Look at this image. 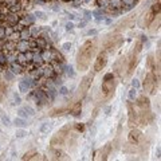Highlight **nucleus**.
<instances>
[{"instance_id":"obj_42","label":"nucleus","mask_w":161,"mask_h":161,"mask_svg":"<svg viewBox=\"0 0 161 161\" xmlns=\"http://www.w3.org/2000/svg\"><path fill=\"white\" fill-rule=\"evenodd\" d=\"M4 94H6V86H4L3 83H0V100L3 98Z\"/></svg>"},{"instance_id":"obj_48","label":"nucleus","mask_w":161,"mask_h":161,"mask_svg":"<svg viewBox=\"0 0 161 161\" xmlns=\"http://www.w3.org/2000/svg\"><path fill=\"white\" fill-rule=\"evenodd\" d=\"M0 51H2V47H0Z\"/></svg>"},{"instance_id":"obj_47","label":"nucleus","mask_w":161,"mask_h":161,"mask_svg":"<svg viewBox=\"0 0 161 161\" xmlns=\"http://www.w3.org/2000/svg\"><path fill=\"white\" fill-rule=\"evenodd\" d=\"M63 2H70V0H63Z\"/></svg>"},{"instance_id":"obj_39","label":"nucleus","mask_w":161,"mask_h":161,"mask_svg":"<svg viewBox=\"0 0 161 161\" xmlns=\"http://www.w3.org/2000/svg\"><path fill=\"white\" fill-rule=\"evenodd\" d=\"M59 94L61 95H67V94H69V89H67L66 86H62L59 89Z\"/></svg>"},{"instance_id":"obj_38","label":"nucleus","mask_w":161,"mask_h":161,"mask_svg":"<svg viewBox=\"0 0 161 161\" xmlns=\"http://www.w3.org/2000/svg\"><path fill=\"white\" fill-rule=\"evenodd\" d=\"M66 73H67V75H69V77H71V78H73L74 75H75V73H74V70H73V67H71V66H69V67L66 69Z\"/></svg>"},{"instance_id":"obj_1","label":"nucleus","mask_w":161,"mask_h":161,"mask_svg":"<svg viewBox=\"0 0 161 161\" xmlns=\"http://www.w3.org/2000/svg\"><path fill=\"white\" fill-rule=\"evenodd\" d=\"M94 48H95V42H91V40H87L82 44L78 54V67L79 70H86L89 67V62H90V58L94 52Z\"/></svg>"},{"instance_id":"obj_8","label":"nucleus","mask_w":161,"mask_h":161,"mask_svg":"<svg viewBox=\"0 0 161 161\" xmlns=\"http://www.w3.org/2000/svg\"><path fill=\"white\" fill-rule=\"evenodd\" d=\"M141 132L138 130V129H133V130H130V133H129V137H128V140L130 144H134V145H137L138 142H140L141 140Z\"/></svg>"},{"instance_id":"obj_33","label":"nucleus","mask_w":161,"mask_h":161,"mask_svg":"<svg viewBox=\"0 0 161 161\" xmlns=\"http://www.w3.org/2000/svg\"><path fill=\"white\" fill-rule=\"evenodd\" d=\"M62 48H63L65 51H71V48H73V43L71 42H65L62 44Z\"/></svg>"},{"instance_id":"obj_9","label":"nucleus","mask_w":161,"mask_h":161,"mask_svg":"<svg viewBox=\"0 0 161 161\" xmlns=\"http://www.w3.org/2000/svg\"><path fill=\"white\" fill-rule=\"evenodd\" d=\"M7 69H8V70H11L15 75H20V74H23V73H24V70H26L24 67L22 66L20 63H17V62H13V63L8 65Z\"/></svg>"},{"instance_id":"obj_3","label":"nucleus","mask_w":161,"mask_h":161,"mask_svg":"<svg viewBox=\"0 0 161 161\" xmlns=\"http://www.w3.org/2000/svg\"><path fill=\"white\" fill-rule=\"evenodd\" d=\"M67 132H69V128H67V126L63 128V129H61V130L52 137L51 144H52L54 146L63 145V144H65V141H66V138H67Z\"/></svg>"},{"instance_id":"obj_10","label":"nucleus","mask_w":161,"mask_h":161,"mask_svg":"<svg viewBox=\"0 0 161 161\" xmlns=\"http://www.w3.org/2000/svg\"><path fill=\"white\" fill-rule=\"evenodd\" d=\"M30 50V40H17L16 42V51L17 52H26Z\"/></svg>"},{"instance_id":"obj_41","label":"nucleus","mask_w":161,"mask_h":161,"mask_svg":"<svg viewBox=\"0 0 161 161\" xmlns=\"http://www.w3.org/2000/svg\"><path fill=\"white\" fill-rule=\"evenodd\" d=\"M34 154H35L34 152H28V153H26L23 157H22V160H31V157H32Z\"/></svg>"},{"instance_id":"obj_46","label":"nucleus","mask_w":161,"mask_h":161,"mask_svg":"<svg viewBox=\"0 0 161 161\" xmlns=\"http://www.w3.org/2000/svg\"><path fill=\"white\" fill-rule=\"evenodd\" d=\"M77 129H78V130H83V126H82V125H77Z\"/></svg>"},{"instance_id":"obj_4","label":"nucleus","mask_w":161,"mask_h":161,"mask_svg":"<svg viewBox=\"0 0 161 161\" xmlns=\"http://www.w3.org/2000/svg\"><path fill=\"white\" fill-rule=\"evenodd\" d=\"M113 90H114V77L113 74H106L104 78V82H102V91L107 95Z\"/></svg>"},{"instance_id":"obj_28","label":"nucleus","mask_w":161,"mask_h":161,"mask_svg":"<svg viewBox=\"0 0 161 161\" xmlns=\"http://www.w3.org/2000/svg\"><path fill=\"white\" fill-rule=\"evenodd\" d=\"M152 12L154 13V15H159L160 13V0H157L154 4H153V7H152V10H150Z\"/></svg>"},{"instance_id":"obj_20","label":"nucleus","mask_w":161,"mask_h":161,"mask_svg":"<svg viewBox=\"0 0 161 161\" xmlns=\"http://www.w3.org/2000/svg\"><path fill=\"white\" fill-rule=\"evenodd\" d=\"M110 144L109 145H106V148L104 150H101L100 153H98V156H100V157H97V160H100V159H102V160H105L106 157H107V154H109V152H110Z\"/></svg>"},{"instance_id":"obj_45","label":"nucleus","mask_w":161,"mask_h":161,"mask_svg":"<svg viewBox=\"0 0 161 161\" xmlns=\"http://www.w3.org/2000/svg\"><path fill=\"white\" fill-rule=\"evenodd\" d=\"M105 114H106V115H109V114H110V107H106V110H105Z\"/></svg>"},{"instance_id":"obj_16","label":"nucleus","mask_w":161,"mask_h":161,"mask_svg":"<svg viewBox=\"0 0 161 161\" xmlns=\"http://www.w3.org/2000/svg\"><path fill=\"white\" fill-rule=\"evenodd\" d=\"M91 80H93V77L91 75H87V77H85V79L82 80V91H87L89 90V87H90V83H91Z\"/></svg>"},{"instance_id":"obj_15","label":"nucleus","mask_w":161,"mask_h":161,"mask_svg":"<svg viewBox=\"0 0 161 161\" xmlns=\"http://www.w3.org/2000/svg\"><path fill=\"white\" fill-rule=\"evenodd\" d=\"M19 35H20V39L22 40H30V38H31L30 27H23V28L19 31Z\"/></svg>"},{"instance_id":"obj_5","label":"nucleus","mask_w":161,"mask_h":161,"mask_svg":"<svg viewBox=\"0 0 161 161\" xmlns=\"http://www.w3.org/2000/svg\"><path fill=\"white\" fill-rule=\"evenodd\" d=\"M106 63H107V52L102 51V52L98 54L97 59H95V62H94V71H95V73L101 71L106 66Z\"/></svg>"},{"instance_id":"obj_23","label":"nucleus","mask_w":161,"mask_h":161,"mask_svg":"<svg viewBox=\"0 0 161 161\" xmlns=\"http://www.w3.org/2000/svg\"><path fill=\"white\" fill-rule=\"evenodd\" d=\"M50 130H51V124L50 122H43L39 126V132L40 133H48Z\"/></svg>"},{"instance_id":"obj_7","label":"nucleus","mask_w":161,"mask_h":161,"mask_svg":"<svg viewBox=\"0 0 161 161\" xmlns=\"http://www.w3.org/2000/svg\"><path fill=\"white\" fill-rule=\"evenodd\" d=\"M20 13H13V12H7L4 15V19H3V23L4 24H10V26H15L19 23L20 20Z\"/></svg>"},{"instance_id":"obj_30","label":"nucleus","mask_w":161,"mask_h":161,"mask_svg":"<svg viewBox=\"0 0 161 161\" xmlns=\"http://www.w3.org/2000/svg\"><path fill=\"white\" fill-rule=\"evenodd\" d=\"M4 24V23H3ZM4 31H6V38L8 37V35H11L12 32H13V31H15V30H13V26H10V24H4Z\"/></svg>"},{"instance_id":"obj_25","label":"nucleus","mask_w":161,"mask_h":161,"mask_svg":"<svg viewBox=\"0 0 161 161\" xmlns=\"http://www.w3.org/2000/svg\"><path fill=\"white\" fill-rule=\"evenodd\" d=\"M0 118H2V122L6 125V126H10L11 125V118H10V115H8L7 113H2Z\"/></svg>"},{"instance_id":"obj_43","label":"nucleus","mask_w":161,"mask_h":161,"mask_svg":"<svg viewBox=\"0 0 161 161\" xmlns=\"http://www.w3.org/2000/svg\"><path fill=\"white\" fill-rule=\"evenodd\" d=\"M97 32H98L97 30H89L86 35H87V37H94V35H97Z\"/></svg>"},{"instance_id":"obj_6","label":"nucleus","mask_w":161,"mask_h":161,"mask_svg":"<svg viewBox=\"0 0 161 161\" xmlns=\"http://www.w3.org/2000/svg\"><path fill=\"white\" fill-rule=\"evenodd\" d=\"M56 73H55V70H54V67L51 65V62H47V63H44L42 66V77H44L46 79H50L52 80L54 78L56 77Z\"/></svg>"},{"instance_id":"obj_27","label":"nucleus","mask_w":161,"mask_h":161,"mask_svg":"<svg viewBox=\"0 0 161 161\" xmlns=\"http://www.w3.org/2000/svg\"><path fill=\"white\" fill-rule=\"evenodd\" d=\"M34 16H35V19H39V20H46L47 19L46 12H43V11H37Z\"/></svg>"},{"instance_id":"obj_40","label":"nucleus","mask_w":161,"mask_h":161,"mask_svg":"<svg viewBox=\"0 0 161 161\" xmlns=\"http://www.w3.org/2000/svg\"><path fill=\"white\" fill-rule=\"evenodd\" d=\"M12 104H13V105H19V104H20V97L17 95L16 93L13 94V102H12Z\"/></svg>"},{"instance_id":"obj_32","label":"nucleus","mask_w":161,"mask_h":161,"mask_svg":"<svg viewBox=\"0 0 161 161\" xmlns=\"http://www.w3.org/2000/svg\"><path fill=\"white\" fill-rule=\"evenodd\" d=\"M17 117H22V118H30L28 117V114H27L26 113V111H24V109H23V107H20V109L19 110H17Z\"/></svg>"},{"instance_id":"obj_29","label":"nucleus","mask_w":161,"mask_h":161,"mask_svg":"<svg viewBox=\"0 0 161 161\" xmlns=\"http://www.w3.org/2000/svg\"><path fill=\"white\" fill-rule=\"evenodd\" d=\"M4 77H6V79H7V80H12V79H13V77H15V74H13L11 70H8L7 67H6V71H4Z\"/></svg>"},{"instance_id":"obj_2","label":"nucleus","mask_w":161,"mask_h":161,"mask_svg":"<svg viewBox=\"0 0 161 161\" xmlns=\"http://www.w3.org/2000/svg\"><path fill=\"white\" fill-rule=\"evenodd\" d=\"M142 87H144L145 93H149V94H154L156 93V90H154V87H156V78H154V75L152 73L146 74Z\"/></svg>"},{"instance_id":"obj_35","label":"nucleus","mask_w":161,"mask_h":161,"mask_svg":"<svg viewBox=\"0 0 161 161\" xmlns=\"http://www.w3.org/2000/svg\"><path fill=\"white\" fill-rule=\"evenodd\" d=\"M132 87H134V89H137V90H138V89H140V87H141V83H140V80H138L137 78H134V79L132 80Z\"/></svg>"},{"instance_id":"obj_36","label":"nucleus","mask_w":161,"mask_h":161,"mask_svg":"<svg viewBox=\"0 0 161 161\" xmlns=\"http://www.w3.org/2000/svg\"><path fill=\"white\" fill-rule=\"evenodd\" d=\"M0 39H7L6 38V31H4V24H0Z\"/></svg>"},{"instance_id":"obj_14","label":"nucleus","mask_w":161,"mask_h":161,"mask_svg":"<svg viewBox=\"0 0 161 161\" xmlns=\"http://www.w3.org/2000/svg\"><path fill=\"white\" fill-rule=\"evenodd\" d=\"M16 62H17V63H20L22 66L24 67V69H26V67L28 66V63H30V62L26 59L24 52H17V55H16Z\"/></svg>"},{"instance_id":"obj_34","label":"nucleus","mask_w":161,"mask_h":161,"mask_svg":"<svg viewBox=\"0 0 161 161\" xmlns=\"http://www.w3.org/2000/svg\"><path fill=\"white\" fill-rule=\"evenodd\" d=\"M24 55H26V59L28 61V62H31V61H32V56H34V51L32 50H28V51L24 52Z\"/></svg>"},{"instance_id":"obj_12","label":"nucleus","mask_w":161,"mask_h":161,"mask_svg":"<svg viewBox=\"0 0 161 161\" xmlns=\"http://www.w3.org/2000/svg\"><path fill=\"white\" fill-rule=\"evenodd\" d=\"M35 42H37L38 47L40 48V50H44V48H50V44H48V42H47L46 38L38 37V38H35Z\"/></svg>"},{"instance_id":"obj_31","label":"nucleus","mask_w":161,"mask_h":161,"mask_svg":"<svg viewBox=\"0 0 161 161\" xmlns=\"http://www.w3.org/2000/svg\"><path fill=\"white\" fill-rule=\"evenodd\" d=\"M80 109H82V106H80V104H77L74 107H73V110H71V113H73V115H79L80 113Z\"/></svg>"},{"instance_id":"obj_37","label":"nucleus","mask_w":161,"mask_h":161,"mask_svg":"<svg viewBox=\"0 0 161 161\" xmlns=\"http://www.w3.org/2000/svg\"><path fill=\"white\" fill-rule=\"evenodd\" d=\"M74 23H73V22H69V23H66V26H65V30L66 31H73L74 30Z\"/></svg>"},{"instance_id":"obj_44","label":"nucleus","mask_w":161,"mask_h":161,"mask_svg":"<svg viewBox=\"0 0 161 161\" xmlns=\"http://www.w3.org/2000/svg\"><path fill=\"white\" fill-rule=\"evenodd\" d=\"M86 24H87V20H86V19H85V20H82V22H79V24H78V26L80 27V28H82V27H85V26H86Z\"/></svg>"},{"instance_id":"obj_26","label":"nucleus","mask_w":161,"mask_h":161,"mask_svg":"<svg viewBox=\"0 0 161 161\" xmlns=\"http://www.w3.org/2000/svg\"><path fill=\"white\" fill-rule=\"evenodd\" d=\"M23 109H24L26 113L28 114V117H34V115H35V109H34V107H31L30 105L23 106Z\"/></svg>"},{"instance_id":"obj_11","label":"nucleus","mask_w":161,"mask_h":161,"mask_svg":"<svg viewBox=\"0 0 161 161\" xmlns=\"http://www.w3.org/2000/svg\"><path fill=\"white\" fill-rule=\"evenodd\" d=\"M17 89H19V91H20L22 94H26V93L31 89V86H30V80H26V79L19 80V82H17Z\"/></svg>"},{"instance_id":"obj_18","label":"nucleus","mask_w":161,"mask_h":161,"mask_svg":"<svg viewBox=\"0 0 161 161\" xmlns=\"http://www.w3.org/2000/svg\"><path fill=\"white\" fill-rule=\"evenodd\" d=\"M13 124H15L16 128H26L27 126L26 118H22V117H16L15 120H13Z\"/></svg>"},{"instance_id":"obj_13","label":"nucleus","mask_w":161,"mask_h":161,"mask_svg":"<svg viewBox=\"0 0 161 161\" xmlns=\"http://www.w3.org/2000/svg\"><path fill=\"white\" fill-rule=\"evenodd\" d=\"M40 55H42V59H43L44 63L51 62V56H52L51 48H44V50H42V51H40Z\"/></svg>"},{"instance_id":"obj_21","label":"nucleus","mask_w":161,"mask_h":161,"mask_svg":"<svg viewBox=\"0 0 161 161\" xmlns=\"http://www.w3.org/2000/svg\"><path fill=\"white\" fill-rule=\"evenodd\" d=\"M27 134H28V132H27L24 128H17L15 132L16 138H24V137H27Z\"/></svg>"},{"instance_id":"obj_24","label":"nucleus","mask_w":161,"mask_h":161,"mask_svg":"<svg viewBox=\"0 0 161 161\" xmlns=\"http://www.w3.org/2000/svg\"><path fill=\"white\" fill-rule=\"evenodd\" d=\"M154 16H156V15H154V13L152 12V11H148V13L145 15V22H144L146 27H148V26H149V24L152 23V20L154 19Z\"/></svg>"},{"instance_id":"obj_22","label":"nucleus","mask_w":161,"mask_h":161,"mask_svg":"<svg viewBox=\"0 0 161 161\" xmlns=\"http://www.w3.org/2000/svg\"><path fill=\"white\" fill-rule=\"evenodd\" d=\"M7 40H10V42H17V40H20V35H19V31H13L11 35H8L7 37Z\"/></svg>"},{"instance_id":"obj_17","label":"nucleus","mask_w":161,"mask_h":161,"mask_svg":"<svg viewBox=\"0 0 161 161\" xmlns=\"http://www.w3.org/2000/svg\"><path fill=\"white\" fill-rule=\"evenodd\" d=\"M30 27V32H31V38H38V35L40 34V27H38V26H35V24H31V26H28Z\"/></svg>"},{"instance_id":"obj_19","label":"nucleus","mask_w":161,"mask_h":161,"mask_svg":"<svg viewBox=\"0 0 161 161\" xmlns=\"http://www.w3.org/2000/svg\"><path fill=\"white\" fill-rule=\"evenodd\" d=\"M137 97H138V90H137V89H134V87H132L130 90L128 91V98H129V101H136Z\"/></svg>"}]
</instances>
